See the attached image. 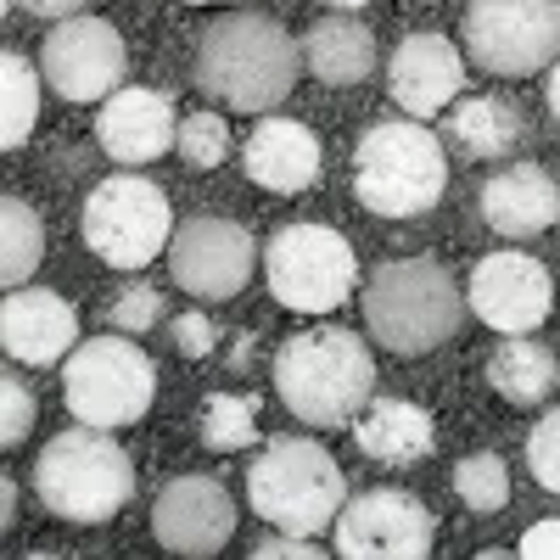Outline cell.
Here are the masks:
<instances>
[{"mask_svg": "<svg viewBox=\"0 0 560 560\" xmlns=\"http://www.w3.org/2000/svg\"><path fill=\"white\" fill-rule=\"evenodd\" d=\"M275 393L303 427H353L359 409L376 398V359L364 337L342 325H314L280 342L275 353Z\"/></svg>", "mask_w": 560, "mask_h": 560, "instance_id": "1", "label": "cell"}, {"mask_svg": "<svg viewBox=\"0 0 560 560\" xmlns=\"http://www.w3.org/2000/svg\"><path fill=\"white\" fill-rule=\"evenodd\" d=\"M303 73V45L258 12L219 18L197 45V84L230 113H269L292 96Z\"/></svg>", "mask_w": 560, "mask_h": 560, "instance_id": "2", "label": "cell"}, {"mask_svg": "<svg viewBox=\"0 0 560 560\" xmlns=\"http://www.w3.org/2000/svg\"><path fill=\"white\" fill-rule=\"evenodd\" d=\"M465 292L438 258H393L370 275L364 287V325L387 353L420 359L459 337L465 325Z\"/></svg>", "mask_w": 560, "mask_h": 560, "instance_id": "3", "label": "cell"}, {"mask_svg": "<svg viewBox=\"0 0 560 560\" xmlns=\"http://www.w3.org/2000/svg\"><path fill=\"white\" fill-rule=\"evenodd\" d=\"M448 191V152L427 124L382 118L353 147V197L382 219H420Z\"/></svg>", "mask_w": 560, "mask_h": 560, "instance_id": "4", "label": "cell"}, {"mask_svg": "<svg viewBox=\"0 0 560 560\" xmlns=\"http://www.w3.org/2000/svg\"><path fill=\"white\" fill-rule=\"evenodd\" d=\"M34 493H39V504L51 510V516L96 527V522H113L118 510L129 504L135 465H129L118 438H107L102 427H84L79 420V427L57 432L51 443L39 448Z\"/></svg>", "mask_w": 560, "mask_h": 560, "instance_id": "5", "label": "cell"}, {"mask_svg": "<svg viewBox=\"0 0 560 560\" xmlns=\"http://www.w3.org/2000/svg\"><path fill=\"white\" fill-rule=\"evenodd\" d=\"M247 499L258 510V522L314 538L325 527H337L348 504V482H342V465L314 438H275L247 465Z\"/></svg>", "mask_w": 560, "mask_h": 560, "instance_id": "6", "label": "cell"}, {"mask_svg": "<svg viewBox=\"0 0 560 560\" xmlns=\"http://www.w3.org/2000/svg\"><path fill=\"white\" fill-rule=\"evenodd\" d=\"M152 393H158V370L129 342V331L90 337L62 359V404L84 427L118 432L152 409Z\"/></svg>", "mask_w": 560, "mask_h": 560, "instance_id": "7", "label": "cell"}, {"mask_svg": "<svg viewBox=\"0 0 560 560\" xmlns=\"http://www.w3.org/2000/svg\"><path fill=\"white\" fill-rule=\"evenodd\" d=\"M264 280L280 308L331 314L353 292L359 258H353V242L331 224H280L264 247Z\"/></svg>", "mask_w": 560, "mask_h": 560, "instance_id": "8", "label": "cell"}, {"mask_svg": "<svg viewBox=\"0 0 560 560\" xmlns=\"http://www.w3.org/2000/svg\"><path fill=\"white\" fill-rule=\"evenodd\" d=\"M174 242L168 191L147 174H107L84 197V247L113 269H147Z\"/></svg>", "mask_w": 560, "mask_h": 560, "instance_id": "9", "label": "cell"}, {"mask_svg": "<svg viewBox=\"0 0 560 560\" xmlns=\"http://www.w3.org/2000/svg\"><path fill=\"white\" fill-rule=\"evenodd\" d=\"M459 34L482 73H538L560 57V0H465Z\"/></svg>", "mask_w": 560, "mask_h": 560, "instance_id": "10", "label": "cell"}, {"mask_svg": "<svg viewBox=\"0 0 560 560\" xmlns=\"http://www.w3.org/2000/svg\"><path fill=\"white\" fill-rule=\"evenodd\" d=\"M258 269V242L253 230L224 219V213H191L174 224L168 242V275L185 298L197 303H224L236 298Z\"/></svg>", "mask_w": 560, "mask_h": 560, "instance_id": "11", "label": "cell"}, {"mask_svg": "<svg viewBox=\"0 0 560 560\" xmlns=\"http://www.w3.org/2000/svg\"><path fill=\"white\" fill-rule=\"evenodd\" d=\"M39 73L62 102H107L113 90H124L129 73L124 34L107 18H57V28L39 45Z\"/></svg>", "mask_w": 560, "mask_h": 560, "instance_id": "12", "label": "cell"}, {"mask_svg": "<svg viewBox=\"0 0 560 560\" xmlns=\"http://www.w3.org/2000/svg\"><path fill=\"white\" fill-rule=\"evenodd\" d=\"M432 510L404 488H370L337 516V555L348 560H420L432 555Z\"/></svg>", "mask_w": 560, "mask_h": 560, "instance_id": "13", "label": "cell"}, {"mask_svg": "<svg viewBox=\"0 0 560 560\" xmlns=\"http://www.w3.org/2000/svg\"><path fill=\"white\" fill-rule=\"evenodd\" d=\"M465 303L482 325H493L499 337H522L538 331L555 308V280L538 258L527 253H488L471 269V287H465Z\"/></svg>", "mask_w": 560, "mask_h": 560, "instance_id": "14", "label": "cell"}, {"mask_svg": "<svg viewBox=\"0 0 560 560\" xmlns=\"http://www.w3.org/2000/svg\"><path fill=\"white\" fill-rule=\"evenodd\" d=\"M230 533H236V504H230V493L213 477H174L152 504V538L168 555L202 560L224 549Z\"/></svg>", "mask_w": 560, "mask_h": 560, "instance_id": "15", "label": "cell"}, {"mask_svg": "<svg viewBox=\"0 0 560 560\" xmlns=\"http://www.w3.org/2000/svg\"><path fill=\"white\" fill-rule=\"evenodd\" d=\"M459 84H465V57L454 51V39H443L438 28H415L398 39L387 62V90L409 118H438L443 107H454Z\"/></svg>", "mask_w": 560, "mask_h": 560, "instance_id": "16", "label": "cell"}, {"mask_svg": "<svg viewBox=\"0 0 560 560\" xmlns=\"http://www.w3.org/2000/svg\"><path fill=\"white\" fill-rule=\"evenodd\" d=\"M79 342V314L62 292L12 287L0 303V348L12 364H62Z\"/></svg>", "mask_w": 560, "mask_h": 560, "instance_id": "17", "label": "cell"}, {"mask_svg": "<svg viewBox=\"0 0 560 560\" xmlns=\"http://www.w3.org/2000/svg\"><path fill=\"white\" fill-rule=\"evenodd\" d=\"M179 135V118H174V102L163 90H147V84H124L102 102V118H96V140L102 152L124 168H140L174 147Z\"/></svg>", "mask_w": 560, "mask_h": 560, "instance_id": "18", "label": "cell"}, {"mask_svg": "<svg viewBox=\"0 0 560 560\" xmlns=\"http://www.w3.org/2000/svg\"><path fill=\"white\" fill-rule=\"evenodd\" d=\"M242 163H247L253 185H264V191H275V197H292V191H308V185L319 179L325 152H319V135L308 124H298V118H264L247 135Z\"/></svg>", "mask_w": 560, "mask_h": 560, "instance_id": "19", "label": "cell"}, {"mask_svg": "<svg viewBox=\"0 0 560 560\" xmlns=\"http://www.w3.org/2000/svg\"><path fill=\"white\" fill-rule=\"evenodd\" d=\"M482 224L499 230L510 242H527L544 236V230L560 219V185L538 168V163H516V168H499L482 185Z\"/></svg>", "mask_w": 560, "mask_h": 560, "instance_id": "20", "label": "cell"}, {"mask_svg": "<svg viewBox=\"0 0 560 560\" xmlns=\"http://www.w3.org/2000/svg\"><path fill=\"white\" fill-rule=\"evenodd\" d=\"M303 68L331 90H353V84H364L370 73H376V34L348 12L319 18L303 34Z\"/></svg>", "mask_w": 560, "mask_h": 560, "instance_id": "21", "label": "cell"}, {"mask_svg": "<svg viewBox=\"0 0 560 560\" xmlns=\"http://www.w3.org/2000/svg\"><path fill=\"white\" fill-rule=\"evenodd\" d=\"M353 438L370 459H382V465H415V459H427L432 454V415L409 404V398H370L353 420Z\"/></svg>", "mask_w": 560, "mask_h": 560, "instance_id": "22", "label": "cell"}, {"mask_svg": "<svg viewBox=\"0 0 560 560\" xmlns=\"http://www.w3.org/2000/svg\"><path fill=\"white\" fill-rule=\"evenodd\" d=\"M560 382V359L555 348H544L533 331L522 337H504L488 359V387L504 398V404H544Z\"/></svg>", "mask_w": 560, "mask_h": 560, "instance_id": "23", "label": "cell"}, {"mask_svg": "<svg viewBox=\"0 0 560 560\" xmlns=\"http://www.w3.org/2000/svg\"><path fill=\"white\" fill-rule=\"evenodd\" d=\"M448 140L465 152V158H504V152H516V140H522V113L510 107L504 96H471V102H454L448 113Z\"/></svg>", "mask_w": 560, "mask_h": 560, "instance_id": "24", "label": "cell"}, {"mask_svg": "<svg viewBox=\"0 0 560 560\" xmlns=\"http://www.w3.org/2000/svg\"><path fill=\"white\" fill-rule=\"evenodd\" d=\"M39 258H45V219L23 197H7L0 202V280H7V292L28 287Z\"/></svg>", "mask_w": 560, "mask_h": 560, "instance_id": "25", "label": "cell"}, {"mask_svg": "<svg viewBox=\"0 0 560 560\" xmlns=\"http://www.w3.org/2000/svg\"><path fill=\"white\" fill-rule=\"evenodd\" d=\"M39 79L45 73L28 57L7 51V62H0V118H7L0 124V140H7V152H18L39 124Z\"/></svg>", "mask_w": 560, "mask_h": 560, "instance_id": "26", "label": "cell"}, {"mask_svg": "<svg viewBox=\"0 0 560 560\" xmlns=\"http://www.w3.org/2000/svg\"><path fill=\"white\" fill-rule=\"evenodd\" d=\"M454 493L465 510H477V516H493V510L510 504V465L499 454H465L454 465Z\"/></svg>", "mask_w": 560, "mask_h": 560, "instance_id": "27", "label": "cell"}, {"mask_svg": "<svg viewBox=\"0 0 560 560\" xmlns=\"http://www.w3.org/2000/svg\"><path fill=\"white\" fill-rule=\"evenodd\" d=\"M258 438V404L242 393H213L202 404V443L219 454H236Z\"/></svg>", "mask_w": 560, "mask_h": 560, "instance_id": "28", "label": "cell"}, {"mask_svg": "<svg viewBox=\"0 0 560 560\" xmlns=\"http://www.w3.org/2000/svg\"><path fill=\"white\" fill-rule=\"evenodd\" d=\"M174 152L185 158V168H219L230 158V124L219 113H191V118H179V135H174Z\"/></svg>", "mask_w": 560, "mask_h": 560, "instance_id": "29", "label": "cell"}, {"mask_svg": "<svg viewBox=\"0 0 560 560\" xmlns=\"http://www.w3.org/2000/svg\"><path fill=\"white\" fill-rule=\"evenodd\" d=\"M107 319H113V331H129V337L152 331V325L163 319V292L147 287V280H135V287L107 298Z\"/></svg>", "mask_w": 560, "mask_h": 560, "instance_id": "30", "label": "cell"}, {"mask_svg": "<svg viewBox=\"0 0 560 560\" xmlns=\"http://www.w3.org/2000/svg\"><path fill=\"white\" fill-rule=\"evenodd\" d=\"M34 415H39L34 393L23 387L18 370H7V382H0V443H7V448H23L28 432H34Z\"/></svg>", "mask_w": 560, "mask_h": 560, "instance_id": "31", "label": "cell"}, {"mask_svg": "<svg viewBox=\"0 0 560 560\" xmlns=\"http://www.w3.org/2000/svg\"><path fill=\"white\" fill-rule=\"evenodd\" d=\"M527 471L549 493H560V409H549L538 427H533V438H527Z\"/></svg>", "mask_w": 560, "mask_h": 560, "instance_id": "32", "label": "cell"}, {"mask_svg": "<svg viewBox=\"0 0 560 560\" xmlns=\"http://www.w3.org/2000/svg\"><path fill=\"white\" fill-rule=\"evenodd\" d=\"M168 337H174V348H179L185 359H208V353H213V342H219V331H213V319H208L202 308H191V314H179V319L168 325Z\"/></svg>", "mask_w": 560, "mask_h": 560, "instance_id": "33", "label": "cell"}, {"mask_svg": "<svg viewBox=\"0 0 560 560\" xmlns=\"http://www.w3.org/2000/svg\"><path fill=\"white\" fill-rule=\"evenodd\" d=\"M253 555H258V560H319L325 549H319L308 533H280V527H275L269 538H258Z\"/></svg>", "mask_w": 560, "mask_h": 560, "instance_id": "34", "label": "cell"}, {"mask_svg": "<svg viewBox=\"0 0 560 560\" xmlns=\"http://www.w3.org/2000/svg\"><path fill=\"white\" fill-rule=\"evenodd\" d=\"M522 555H533V560H560V516H549V522L527 527Z\"/></svg>", "mask_w": 560, "mask_h": 560, "instance_id": "35", "label": "cell"}, {"mask_svg": "<svg viewBox=\"0 0 560 560\" xmlns=\"http://www.w3.org/2000/svg\"><path fill=\"white\" fill-rule=\"evenodd\" d=\"M12 7H23L34 18H73V12H84V0H12Z\"/></svg>", "mask_w": 560, "mask_h": 560, "instance_id": "36", "label": "cell"}, {"mask_svg": "<svg viewBox=\"0 0 560 560\" xmlns=\"http://www.w3.org/2000/svg\"><path fill=\"white\" fill-rule=\"evenodd\" d=\"M0 527H18V482H0Z\"/></svg>", "mask_w": 560, "mask_h": 560, "instance_id": "37", "label": "cell"}, {"mask_svg": "<svg viewBox=\"0 0 560 560\" xmlns=\"http://www.w3.org/2000/svg\"><path fill=\"white\" fill-rule=\"evenodd\" d=\"M549 113H555V124H560V57H555V68H549Z\"/></svg>", "mask_w": 560, "mask_h": 560, "instance_id": "38", "label": "cell"}, {"mask_svg": "<svg viewBox=\"0 0 560 560\" xmlns=\"http://www.w3.org/2000/svg\"><path fill=\"white\" fill-rule=\"evenodd\" d=\"M325 7H337V12H359V7H370V0H325Z\"/></svg>", "mask_w": 560, "mask_h": 560, "instance_id": "39", "label": "cell"}, {"mask_svg": "<svg viewBox=\"0 0 560 560\" xmlns=\"http://www.w3.org/2000/svg\"><path fill=\"white\" fill-rule=\"evenodd\" d=\"M185 7H230V0H185Z\"/></svg>", "mask_w": 560, "mask_h": 560, "instance_id": "40", "label": "cell"}]
</instances>
